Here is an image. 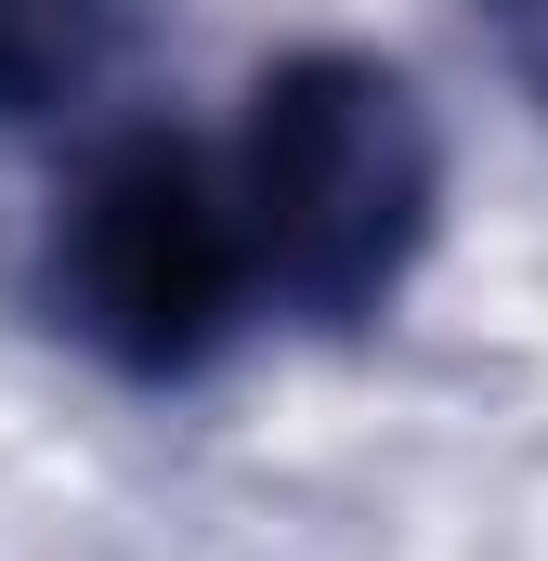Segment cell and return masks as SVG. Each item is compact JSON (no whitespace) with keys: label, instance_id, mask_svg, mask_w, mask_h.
<instances>
[{"label":"cell","instance_id":"2","mask_svg":"<svg viewBox=\"0 0 548 561\" xmlns=\"http://www.w3.org/2000/svg\"><path fill=\"white\" fill-rule=\"evenodd\" d=\"M39 327L66 353H92L132 392H196L249 313H262V262H249V209L236 170L196 131H105L39 222Z\"/></svg>","mask_w":548,"mask_h":561},{"label":"cell","instance_id":"3","mask_svg":"<svg viewBox=\"0 0 548 561\" xmlns=\"http://www.w3.org/2000/svg\"><path fill=\"white\" fill-rule=\"evenodd\" d=\"M144 0H0V131H66L118 53H132Z\"/></svg>","mask_w":548,"mask_h":561},{"label":"cell","instance_id":"4","mask_svg":"<svg viewBox=\"0 0 548 561\" xmlns=\"http://www.w3.org/2000/svg\"><path fill=\"white\" fill-rule=\"evenodd\" d=\"M496 13V39H510V66H523V92L548 105V0H483Z\"/></svg>","mask_w":548,"mask_h":561},{"label":"cell","instance_id":"1","mask_svg":"<svg viewBox=\"0 0 548 561\" xmlns=\"http://www.w3.org/2000/svg\"><path fill=\"white\" fill-rule=\"evenodd\" d=\"M236 209H249V262L262 313L313 340H366L392 327L444 236V118L392 53L353 39H300L274 53L236 131Z\"/></svg>","mask_w":548,"mask_h":561}]
</instances>
